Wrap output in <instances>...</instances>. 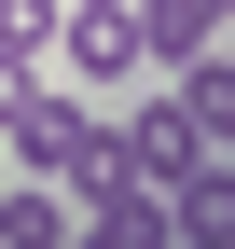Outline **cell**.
<instances>
[{
	"instance_id": "cell-1",
	"label": "cell",
	"mask_w": 235,
	"mask_h": 249,
	"mask_svg": "<svg viewBox=\"0 0 235 249\" xmlns=\"http://www.w3.org/2000/svg\"><path fill=\"white\" fill-rule=\"evenodd\" d=\"M42 70H69V97H125L138 70H152V55H138V0H69V28H55V55Z\"/></svg>"
},
{
	"instance_id": "cell-2",
	"label": "cell",
	"mask_w": 235,
	"mask_h": 249,
	"mask_svg": "<svg viewBox=\"0 0 235 249\" xmlns=\"http://www.w3.org/2000/svg\"><path fill=\"white\" fill-rule=\"evenodd\" d=\"M111 124H125V152L152 166V194L208 166V139H194V111H180V97H111Z\"/></svg>"
},
{
	"instance_id": "cell-3",
	"label": "cell",
	"mask_w": 235,
	"mask_h": 249,
	"mask_svg": "<svg viewBox=\"0 0 235 249\" xmlns=\"http://www.w3.org/2000/svg\"><path fill=\"white\" fill-rule=\"evenodd\" d=\"M166 249H235V152H208L194 180H166Z\"/></svg>"
},
{
	"instance_id": "cell-4",
	"label": "cell",
	"mask_w": 235,
	"mask_h": 249,
	"mask_svg": "<svg viewBox=\"0 0 235 249\" xmlns=\"http://www.w3.org/2000/svg\"><path fill=\"white\" fill-rule=\"evenodd\" d=\"M208 42H221V0H138V55H152V83L194 70Z\"/></svg>"
},
{
	"instance_id": "cell-5",
	"label": "cell",
	"mask_w": 235,
	"mask_h": 249,
	"mask_svg": "<svg viewBox=\"0 0 235 249\" xmlns=\"http://www.w3.org/2000/svg\"><path fill=\"white\" fill-rule=\"evenodd\" d=\"M69 235H83L69 180H28V166H14V194H0V249H69Z\"/></svg>"
},
{
	"instance_id": "cell-6",
	"label": "cell",
	"mask_w": 235,
	"mask_h": 249,
	"mask_svg": "<svg viewBox=\"0 0 235 249\" xmlns=\"http://www.w3.org/2000/svg\"><path fill=\"white\" fill-rule=\"evenodd\" d=\"M166 97L194 111V139H208V152H235V42H208L194 70H166Z\"/></svg>"
},
{
	"instance_id": "cell-7",
	"label": "cell",
	"mask_w": 235,
	"mask_h": 249,
	"mask_svg": "<svg viewBox=\"0 0 235 249\" xmlns=\"http://www.w3.org/2000/svg\"><path fill=\"white\" fill-rule=\"evenodd\" d=\"M69 249H166V194H138V208H83Z\"/></svg>"
},
{
	"instance_id": "cell-8",
	"label": "cell",
	"mask_w": 235,
	"mask_h": 249,
	"mask_svg": "<svg viewBox=\"0 0 235 249\" xmlns=\"http://www.w3.org/2000/svg\"><path fill=\"white\" fill-rule=\"evenodd\" d=\"M55 28H69V0H0V55H55Z\"/></svg>"
},
{
	"instance_id": "cell-9",
	"label": "cell",
	"mask_w": 235,
	"mask_h": 249,
	"mask_svg": "<svg viewBox=\"0 0 235 249\" xmlns=\"http://www.w3.org/2000/svg\"><path fill=\"white\" fill-rule=\"evenodd\" d=\"M221 42H235V0H221Z\"/></svg>"
}]
</instances>
